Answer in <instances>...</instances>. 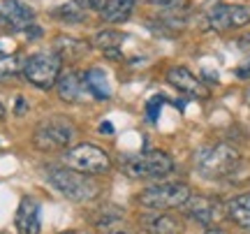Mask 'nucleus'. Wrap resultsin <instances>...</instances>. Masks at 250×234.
Segmentation results:
<instances>
[{"instance_id":"9d476101","label":"nucleus","mask_w":250,"mask_h":234,"mask_svg":"<svg viewBox=\"0 0 250 234\" xmlns=\"http://www.w3.org/2000/svg\"><path fill=\"white\" fill-rule=\"evenodd\" d=\"M0 21L12 30H28L35 23V12L23 0H5L0 5Z\"/></svg>"},{"instance_id":"f8f14e48","label":"nucleus","mask_w":250,"mask_h":234,"mask_svg":"<svg viewBox=\"0 0 250 234\" xmlns=\"http://www.w3.org/2000/svg\"><path fill=\"white\" fill-rule=\"evenodd\" d=\"M14 225L19 234H40V204L33 197H23L19 202Z\"/></svg>"},{"instance_id":"aec40b11","label":"nucleus","mask_w":250,"mask_h":234,"mask_svg":"<svg viewBox=\"0 0 250 234\" xmlns=\"http://www.w3.org/2000/svg\"><path fill=\"white\" fill-rule=\"evenodd\" d=\"M19 72H23V63L17 54H5L0 56V79H14Z\"/></svg>"},{"instance_id":"7c9ffc66","label":"nucleus","mask_w":250,"mask_h":234,"mask_svg":"<svg viewBox=\"0 0 250 234\" xmlns=\"http://www.w3.org/2000/svg\"><path fill=\"white\" fill-rule=\"evenodd\" d=\"M0 234H7V232H0Z\"/></svg>"},{"instance_id":"1a4fd4ad","label":"nucleus","mask_w":250,"mask_h":234,"mask_svg":"<svg viewBox=\"0 0 250 234\" xmlns=\"http://www.w3.org/2000/svg\"><path fill=\"white\" fill-rule=\"evenodd\" d=\"M186 216L192 218L195 223L204 227L218 225L225 216H227V207L220 199L211 197V195H190V199L186 202Z\"/></svg>"},{"instance_id":"c85d7f7f","label":"nucleus","mask_w":250,"mask_h":234,"mask_svg":"<svg viewBox=\"0 0 250 234\" xmlns=\"http://www.w3.org/2000/svg\"><path fill=\"white\" fill-rule=\"evenodd\" d=\"M61 234H81V232H61Z\"/></svg>"},{"instance_id":"c756f323","label":"nucleus","mask_w":250,"mask_h":234,"mask_svg":"<svg viewBox=\"0 0 250 234\" xmlns=\"http://www.w3.org/2000/svg\"><path fill=\"white\" fill-rule=\"evenodd\" d=\"M111 234H130V232H111Z\"/></svg>"},{"instance_id":"bb28decb","label":"nucleus","mask_w":250,"mask_h":234,"mask_svg":"<svg viewBox=\"0 0 250 234\" xmlns=\"http://www.w3.org/2000/svg\"><path fill=\"white\" fill-rule=\"evenodd\" d=\"M204 234H229V232H225V230H220V227H208Z\"/></svg>"},{"instance_id":"6ab92c4d","label":"nucleus","mask_w":250,"mask_h":234,"mask_svg":"<svg viewBox=\"0 0 250 234\" xmlns=\"http://www.w3.org/2000/svg\"><path fill=\"white\" fill-rule=\"evenodd\" d=\"M56 54L61 58H81L86 54V44L83 42H77V40H67V37H61L56 42Z\"/></svg>"},{"instance_id":"412c9836","label":"nucleus","mask_w":250,"mask_h":234,"mask_svg":"<svg viewBox=\"0 0 250 234\" xmlns=\"http://www.w3.org/2000/svg\"><path fill=\"white\" fill-rule=\"evenodd\" d=\"M56 14H62V21H72V23H79L81 19H83V14H81L79 9L74 7V5H62V7H58V12H56Z\"/></svg>"},{"instance_id":"a878e982","label":"nucleus","mask_w":250,"mask_h":234,"mask_svg":"<svg viewBox=\"0 0 250 234\" xmlns=\"http://www.w3.org/2000/svg\"><path fill=\"white\" fill-rule=\"evenodd\" d=\"M100 132H102V135H114V126H111V123H102V126H100Z\"/></svg>"},{"instance_id":"dca6fc26","label":"nucleus","mask_w":250,"mask_h":234,"mask_svg":"<svg viewBox=\"0 0 250 234\" xmlns=\"http://www.w3.org/2000/svg\"><path fill=\"white\" fill-rule=\"evenodd\" d=\"M137 0H107L104 7L100 9V17L107 23H123L130 19Z\"/></svg>"},{"instance_id":"b1692460","label":"nucleus","mask_w":250,"mask_h":234,"mask_svg":"<svg viewBox=\"0 0 250 234\" xmlns=\"http://www.w3.org/2000/svg\"><path fill=\"white\" fill-rule=\"evenodd\" d=\"M151 2L162 9H179L183 5V0H151Z\"/></svg>"},{"instance_id":"4468645a","label":"nucleus","mask_w":250,"mask_h":234,"mask_svg":"<svg viewBox=\"0 0 250 234\" xmlns=\"http://www.w3.org/2000/svg\"><path fill=\"white\" fill-rule=\"evenodd\" d=\"M83 86H86V84H83V77H79L74 70H70V72L61 74V79L56 84L58 98H61L62 102H77V100H81V95H83Z\"/></svg>"},{"instance_id":"6e6552de","label":"nucleus","mask_w":250,"mask_h":234,"mask_svg":"<svg viewBox=\"0 0 250 234\" xmlns=\"http://www.w3.org/2000/svg\"><path fill=\"white\" fill-rule=\"evenodd\" d=\"M250 23V7L246 5H229V2H215L206 12V26L215 33H227L234 28H243Z\"/></svg>"},{"instance_id":"4be33fe9","label":"nucleus","mask_w":250,"mask_h":234,"mask_svg":"<svg viewBox=\"0 0 250 234\" xmlns=\"http://www.w3.org/2000/svg\"><path fill=\"white\" fill-rule=\"evenodd\" d=\"M107 0H74V5L81 9H102Z\"/></svg>"},{"instance_id":"f257e3e1","label":"nucleus","mask_w":250,"mask_h":234,"mask_svg":"<svg viewBox=\"0 0 250 234\" xmlns=\"http://www.w3.org/2000/svg\"><path fill=\"white\" fill-rule=\"evenodd\" d=\"M241 153L229 144H211L199 149L195 158V170L204 179H225L239 170Z\"/></svg>"},{"instance_id":"423d86ee","label":"nucleus","mask_w":250,"mask_h":234,"mask_svg":"<svg viewBox=\"0 0 250 234\" xmlns=\"http://www.w3.org/2000/svg\"><path fill=\"white\" fill-rule=\"evenodd\" d=\"M65 162H67V167L70 170H77L81 174H107L111 170V158H109L100 146L95 144H79L70 149L67 153H65Z\"/></svg>"},{"instance_id":"ddd939ff","label":"nucleus","mask_w":250,"mask_h":234,"mask_svg":"<svg viewBox=\"0 0 250 234\" xmlns=\"http://www.w3.org/2000/svg\"><path fill=\"white\" fill-rule=\"evenodd\" d=\"M167 81H169L176 90L186 93V95H192V98H204L206 95V88L202 86V81L197 79L188 67H181V65L169 67V70H167Z\"/></svg>"},{"instance_id":"7ed1b4c3","label":"nucleus","mask_w":250,"mask_h":234,"mask_svg":"<svg viewBox=\"0 0 250 234\" xmlns=\"http://www.w3.org/2000/svg\"><path fill=\"white\" fill-rule=\"evenodd\" d=\"M123 171L125 176H130L134 181L162 179L174 171V160L165 151H144V153L130 155L123 162Z\"/></svg>"},{"instance_id":"f3484780","label":"nucleus","mask_w":250,"mask_h":234,"mask_svg":"<svg viewBox=\"0 0 250 234\" xmlns=\"http://www.w3.org/2000/svg\"><path fill=\"white\" fill-rule=\"evenodd\" d=\"M83 84L90 90V95L98 100H107L111 98V86H109L107 72H102L100 67H90L88 72L83 74Z\"/></svg>"},{"instance_id":"5701e85b","label":"nucleus","mask_w":250,"mask_h":234,"mask_svg":"<svg viewBox=\"0 0 250 234\" xmlns=\"http://www.w3.org/2000/svg\"><path fill=\"white\" fill-rule=\"evenodd\" d=\"M162 102H165V100L160 98V95H158V98H153L151 102H148V111H146V114H148V118H151V121H158V111H160V105Z\"/></svg>"},{"instance_id":"cd10ccee","label":"nucleus","mask_w":250,"mask_h":234,"mask_svg":"<svg viewBox=\"0 0 250 234\" xmlns=\"http://www.w3.org/2000/svg\"><path fill=\"white\" fill-rule=\"evenodd\" d=\"M5 118V107H2V102H0V121Z\"/></svg>"},{"instance_id":"a211bd4d","label":"nucleus","mask_w":250,"mask_h":234,"mask_svg":"<svg viewBox=\"0 0 250 234\" xmlns=\"http://www.w3.org/2000/svg\"><path fill=\"white\" fill-rule=\"evenodd\" d=\"M121 44H123V33H118V30H100L95 35V46L102 49L104 56L116 58L121 51Z\"/></svg>"},{"instance_id":"393cba45","label":"nucleus","mask_w":250,"mask_h":234,"mask_svg":"<svg viewBox=\"0 0 250 234\" xmlns=\"http://www.w3.org/2000/svg\"><path fill=\"white\" fill-rule=\"evenodd\" d=\"M236 74H239L241 79H248V77H250V61H248V63H243L241 67L236 70Z\"/></svg>"},{"instance_id":"39448f33","label":"nucleus","mask_w":250,"mask_h":234,"mask_svg":"<svg viewBox=\"0 0 250 234\" xmlns=\"http://www.w3.org/2000/svg\"><path fill=\"white\" fill-rule=\"evenodd\" d=\"M62 70V58L56 51H40L33 54L23 63V77H26L33 86L42 90H49L51 86L58 84Z\"/></svg>"},{"instance_id":"0eeeda50","label":"nucleus","mask_w":250,"mask_h":234,"mask_svg":"<svg viewBox=\"0 0 250 234\" xmlns=\"http://www.w3.org/2000/svg\"><path fill=\"white\" fill-rule=\"evenodd\" d=\"M74 139V128L67 118H61V116H54L40 123L33 135V142H35L37 149L42 151H56V149H62L67 146Z\"/></svg>"},{"instance_id":"f03ea898","label":"nucleus","mask_w":250,"mask_h":234,"mask_svg":"<svg viewBox=\"0 0 250 234\" xmlns=\"http://www.w3.org/2000/svg\"><path fill=\"white\" fill-rule=\"evenodd\" d=\"M49 181L54 188L70 202H90L100 195V186L88 174H81L70 167H54L49 170Z\"/></svg>"},{"instance_id":"20e7f679","label":"nucleus","mask_w":250,"mask_h":234,"mask_svg":"<svg viewBox=\"0 0 250 234\" xmlns=\"http://www.w3.org/2000/svg\"><path fill=\"white\" fill-rule=\"evenodd\" d=\"M190 188L183 181H171V183H155L148 186L139 192V204L151 211H169V209H181L186 207V202L190 199Z\"/></svg>"},{"instance_id":"9b49d317","label":"nucleus","mask_w":250,"mask_h":234,"mask_svg":"<svg viewBox=\"0 0 250 234\" xmlns=\"http://www.w3.org/2000/svg\"><path fill=\"white\" fill-rule=\"evenodd\" d=\"M142 227L148 234H183V220L167 211H151L142 216Z\"/></svg>"},{"instance_id":"2eb2a0df","label":"nucleus","mask_w":250,"mask_h":234,"mask_svg":"<svg viewBox=\"0 0 250 234\" xmlns=\"http://www.w3.org/2000/svg\"><path fill=\"white\" fill-rule=\"evenodd\" d=\"M227 218L234 225L250 232V192H241L227 202Z\"/></svg>"}]
</instances>
